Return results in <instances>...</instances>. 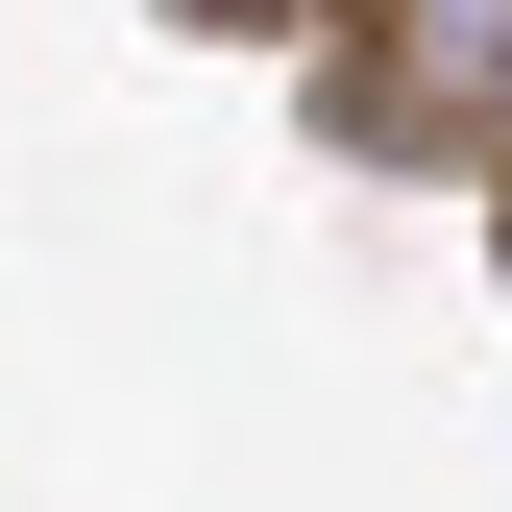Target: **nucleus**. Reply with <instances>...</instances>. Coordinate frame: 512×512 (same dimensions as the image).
<instances>
[{
  "label": "nucleus",
  "instance_id": "f257e3e1",
  "mask_svg": "<svg viewBox=\"0 0 512 512\" xmlns=\"http://www.w3.org/2000/svg\"><path fill=\"white\" fill-rule=\"evenodd\" d=\"M391 74L464 122V147H512V0H391Z\"/></svg>",
  "mask_w": 512,
  "mask_h": 512
},
{
  "label": "nucleus",
  "instance_id": "f03ea898",
  "mask_svg": "<svg viewBox=\"0 0 512 512\" xmlns=\"http://www.w3.org/2000/svg\"><path fill=\"white\" fill-rule=\"evenodd\" d=\"M220 25H269V0H220Z\"/></svg>",
  "mask_w": 512,
  "mask_h": 512
}]
</instances>
